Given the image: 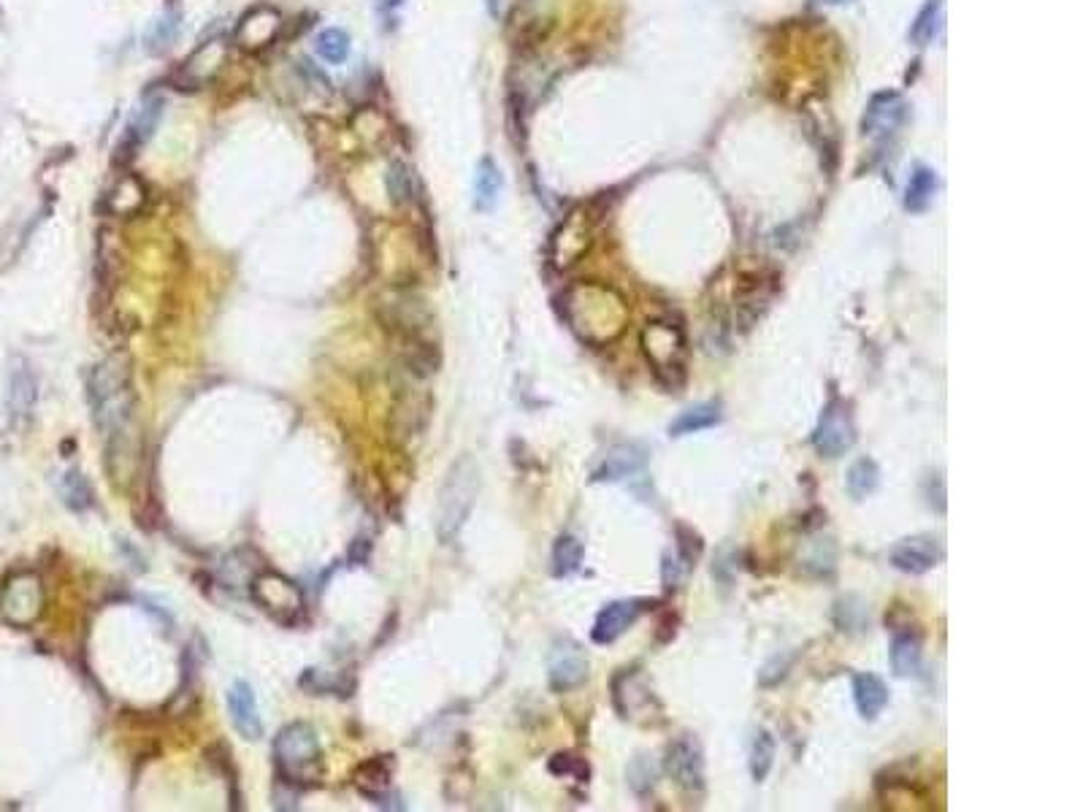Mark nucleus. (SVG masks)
I'll list each match as a JSON object with an SVG mask.
<instances>
[{
    "label": "nucleus",
    "instance_id": "obj_1",
    "mask_svg": "<svg viewBox=\"0 0 1083 812\" xmlns=\"http://www.w3.org/2000/svg\"><path fill=\"white\" fill-rule=\"evenodd\" d=\"M87 398L93 409L95 428L101 431L106 442L109 463L114 458L128 455V436L133 425V409H136V393L130 382L128 363L114 355L98 363L87 377Z\"/></svg>",
    "mask_w": 1083,
    "mask_h": 812
},
{
    "label": "nucleus",
    "instance_id": "obj_2",
    "mask_svg": "<svg viewBox=\"0 0 1083 812\" xmlns=\"http://www.w3.org/2000/svg\"><path fill=\"white\" fill-rule=\"evenodd\" d=\"M564 317L580 342L607 347L626 331L629 306L612 287L577 285L564 296Z\"/></svg>",
    "mask_w": 1083,
    "mask_h": 812
},
{
    "label": "nucleus",
    "instance_id": "obj_3",
    "mask_svg": "<svg viewBox=\"0 0 1083 812\" xmlns=\"http://www.w3.org/2000/svg\"><path fill=\"white\" fill-rule=\"evenodd\" d=\"M480 493V466L474 458L463 455L450 466L436 501V534L442 542H453L472 515Z\"/></svg>",
    "mask_w": 1083,
    "mask_h": 812
},
{
    "label": "nucleus",
    "instance_id": "obj_4",
    "mask_svg": "<svg viewBox=\"0 0 1083 812\" xmlns=\"http://www.w3.org/2000/svg\"><path fill=\"white\" fill-rule=\"evenodd\" d=\"M274 764L277 775L287 783L306 788L323 780V745L315 726L290 723L274 739Z\"/></svg>",
    "mask_w": 1083,
    "mask_h": 812
},
{
    "label": "nucleus",
    "instance_id": "obj_5",
    "mask_svg": "<svg viewBox=\"0 0 1083 812\" xmlns=\"http://www.w3.org/2000/svg\"><path fill=\"white\" fill-rule=\"evenodd\" d=\"M639 347L645 352L650 371L664 388L675 390L685 382L688 366V342L683 328L672 320H653L639 333Z\"/></svg>",
    "mask_w": 1083,
    "mask_h": 812
},
{
    "label": "nucleus",
    "instance_id": "obj_6",
    "mask_svg": "<svg viewBox=\"0 0 1083 812\" xmlns=\"http://www.w3.org/2000/svg\"><path fill=\"white\" fill-rule=\"evenodd\" d=\"M47 609V588L36 572H14L0 588V618L11 628L36 626Z\"/></svg>",
    "mask_w": 1083,
    "mask_h": 812
},
{
    "label": "nucleus",
    "instance_id": "obj_7",
    "mask_svg": "<svg viewBox=\"0 0 1083 812\" xmlns=\"http://www.w3.org/2000/svg\"><path fill=\"white\" fill-rule=\"evenodd\" d=\"M250 596L269 618H274L282 626H296L298 618L304 615V593L296 582L279 572H260L252 577Z\"/></svg>",
    "mask_w": 1083,
    "mask_h": 812
},
{
    "label": "nucleus",
    "instance_id": "obj_8",
    "mask_svg": "<svg viewBox=\"0 0 1083 812\" xmlns=\"http://www.w3.org/2000/svg\"><path fill=\"white\" fill-rule=\"evenodd\" d=\"M612 704L623 720L631 723H650L653 715L661 712L656 693L650 688L648 677L639 669H623L612 680Z\"/></svg>",
    "mask_w": 1083,
    "mask_h": 812
},
{
    "label": "nucleus",
    "instance_id": "obj_9",
    "mask_svg": "<svg viewBox=\"0 0 1083 812\" xmlns=\"http://www.w3.org/2000/svg\"><path fill=\"white\" fill-rule=\"evenodd\" d=\"M813 444L818 455L824 458H840L856 444V425H853L851 406L840 396L829 398V404L821 412V420L815 425Z\"/></svg>",
    "mask_w": 1083,
    "mask_h": 812
},
{
    "label": "nucleus",
    "instance_id": "obj_10",
    "mask_svg": "<svg viewBox=\"0 0 1083 812\" xmlns=\"http://www.w3.org/2000/svg\"><path fill=\"white\" fill-rule=\"evenodd\" d=\"M547 680L558 693L574 691L588 680V658L574 639L561 637L547 653Z\"/></svg>",
    "mask_w": 1083,
    "mask_h": 812
},
{
    "label": "nucleus",
    "instance_id": "obj_11",
    "mask_svg": "<svg viewBox=\"0 0 1083 812\" xmlns=\"http://www.w3.org/2000/svg\"><path fill=\"white\" fill-rule=\"evenodd\" d=\"M664 769H667V775L672 777L683 791H688V794H702L704 750L702 745H699V739L691 737V734L677 737L667 748Z\"/></svg>",
    "mask_w": 1083,
    "mask_h": 812
},
{
    "label": "nucleus",
    "instance_id": "obj_12",
    "mask_svg": "<svg viewBox=\"0 0 1083 812\" xmlns=\"http://www.w3.org/2000/svg\"><path fill=\"white\" fill-rule=\"evenodd\" d=\"M38 404V379L30 369L28 360L14 358L9 371V388H6V409L14 428H25L33 420Z\"/></svg>",
    "mask_w": 1083,
    "mask_h": 812
},
{
    "label": "nucleus",
    "instance_id": "obj_13",
    "mask_svg": "<svg viewBox=\"0 0 1083 812\" xmlns=\"http://www.w3.org/2000/svg\"><path fill=\"white\" fill-rule=\"evenodd\" d=\"M648 463V450L637 442H623L610 447L607 453L599 458V463L593 466L591 480L593 482H623L639 474Z\"/></svg>",
    "mask_w": 1083,
    "mask_h": 812
},
{
    "label": "nucleus",
    "instance_id": "obj_14",
    "mask_svg": "<svg viewBox=\"0 0 1083 812\" xmlns=\"http://www.w3.org/2000/svg\"><path fill=\"white\" fill-rule=\"evenodd\" d=\"M889 561L905 574H926L943 561V545L935 536H910L891 547Z\"/></svg>",
    "mask_w": 1083,
    "mask_h": 812
},
{
    "label": "nucleus",
    "instance_id": "obj_15",
    "mask_svg": "<svg viewBox=\"0 0 1083 812\" xmlns=\"http://www.w3.org/2000/svg\"><path fill=\"white\" fill-rule=\"evenodd\" d=\"M393 769H396L393 756L369 758V761H363V764L355 769V788H358L371 804L385 807V810H396V807L390 804V799H396V796H390Z\"/></svg>",
    "mask_w": 1083,
    "mask_h": 812
},
{
    "label": "nucleus",
    "instance_id": "obj_16",
    "mask_svg": "<svg viewBox=\"0 0 1083 812\" xmlns=\"http://www.w3.org/2000/svg\"><path fill=\"white\" fill-rule=\"evenodd\" d=\"M642 609H645V601L637 599H623L607 604V607L596 615V623H593L591 628L593 642H596V645H612L615 639H621L623 634L637 623Z\"/></svg>",
    "mask_w": 1083,
    "mask_h": 812
},
{
    "label": "nucleus",
    "instance_id": "obj_17",
    "mask_svg": "<svg viewBox=\"0 0 1083 812\" xmlns=\"http://www.w3.org/2000/svg\"><path fill=\"white\" fill-rule=\"evenodd\" d=\"M905 122V101L899 93H880L875 95L867 106L861 128L870 139H889L891 133H897L899 125Z\"/></svg>",
    "mask_w": 1083,
    "mask_h": 812
},
{
    "label": "nucleus",
    "instance_id": "obj_18",
    "mask_svg": "<svg viewBox=\"0 0 1083 812\" xmlns=\"http://www.w3.org/2000/svg\"><path fill=\"white\" fill-rule=\"evenodd\" d=\"M228 712H231L233 729L239 731L244 739L263 737V718H260L258 696L252 691L250 683L236 680L228 691Z\"/></svg>",
    "mask_w": 1083,
    "mask_h": 812
},
{
    "label": "nucleus",
    "instance_id": "obj_19",
    "mask_svg": "<svg viewBox=\"0 0 1083 812\" xmlns=\"http://www.w3.org/2000/svg\"><path fill=\"white\" fill-rule=\"evenodd\" d=\"M853 702L859 707L861 718H878L880 712L889 704V688L880 680L878 674L861 672L853 677Z\"/></svg>",
    "mask_w": 1083,
    "mask_h": 812
},
{
    "label": "nucleus",
    "instance_id": "obj_20",
    "mask_svg": "<svg viewBox=\"0 0 1083 812\" xmlns=\"http://www.w3.org/2000/svg\"><path fill=\"white\" fill-rule=\"evenodd\" d=\"M160 114H163V101L160 98H149V101L141 103V109L130 117V125L125 130V149L136 152L141 144H147L149 136L158 128Z\"/></svg>",
    "mask_w": 1083,
    "mask_h": 812
},
{
    "label": "nucleus",
    "instance_id": "obj_21",
    "mask_svg": "<svg viewBox=\"0 0 1083 812\" xmlns=\"http://www.w3.org/2000/svg\"><path fill=\"white\" fill-rule=\"evenodd\" d=\"M918 666H921V639L916 631L902 628L891 642V669L897 677H910L918 672Z\"/></svg>",
    "mask_w": 1083,
    "mask_h": 812
},
{
    "label": "nucleus",
    "instance_id": "obj_22",
    "mask_svg": "<svg viewBox=\"0 0 1083 812\" xmlns=\"http://www.w3.org/2000/svg\"><path fill=\"white\" fill-rule=\"evenodd\" d=\"M721 423V406L718 404H696L691 409H685L680 415L672 420L669 425V436L672 439H680V436L699 434V431H707L713 425Z\"/></svg>",
    "mask_w": 1083,
    "mask_h": 812
},
{
    "label": "nucleus",
    "instance_id": "obj_23",
    "mask_svg": "<svg viewBox=\"0 0 1083 812\" xmlns=\"http://www.w3.org/2000/svg\"><path fill=\"white\" fill-rule=\"evenodd\" d=\"M501 193V174L496 163L491 157H482L480 166H477V176H474V206L480 212H491L496 201H499Z\"/></svg>",
    "mask_w": 1083,
    "mask_h": 812
},
{
    "label": "nucleus",
    "instance_id": "obj_24",
    "mask_svg": "<svg viewBox=\"0 0 1083 812\" xmlns=\"http://www.w3.org/2000/svg\"><path fill=\"white\" fill-rule=\"evenodd\" d=\"M880 482V469L878 463L872 458H859L853 461V466L848 469V477H845V488H848V496L856 501L867 499L872 490L878 488Z\"/></svg>",
    "mask_w": 1083,
    "mask_h": 812
},
{
    "label": "nucleus",
    "instance_id": "obj_25",
    "mask_svg": "<svg viewBox=\"0 0 1083 812\" xmlns=\"http://www.w3.org/2000/svg\"><path fill=\"white\" fill-rule=\"evenodd\" d=\"M585 547L583 542L572 534H561L553 545V574L556 577H569L583 566Z\"/></svg>",
    "mask_w": 1083,
    "mask_h": 812
},
{
    "label": "nucleus",
    "instance_id": "obj_26",
    "mask_svg": "<svg viewBox=\"0 0 1083 812\" xmlns=\"http://www.w3.org/2000/svg\"><path fill=\"white\" fill-rule=\"evenodd\" d=\"M935 190H937L935 171H932V168L918 166L908 182L905 206H908L910 212H924L926 206L932 203V198H935Z\"/></svg>",
    "mask_w": 1083,
    "mask_h": 812
},
{
    "label": "nucleus",
    "instance_id": "obj_27",
    "mask_svg": "<svg viewBox=\"0 0 1083 812\" xmlns=\"http://www.w3.org/2000/svg\"><path fill=\"white\" fill-rule=\"evenodd\" d=\"M60 496H63L65 507L74 509V512H84V509L93 507V488L84 477L82 471H68L60 480Z\"/></svg>",
    "mask_w": 1083,
    "mask_h": 812
},
{
    "label": "nucleus",
    "instance_id": "obj_28",
    "mask_svg": "<svg viewBox=\"0 0 1083 812\" xmlns=\"http://www.w3.org/2000/svg\"><path fill=\"white\" fill-rule=\"evenodd\" d=\"M940 25H943V0H929L924 9L918 11L916 22L910 28V38L916 41L918 47H926V44L935 41Z\"/></svg>",
    "mask_w": 1083,
    "mask_h": 812
},
{
    "label": "nucleus",
    "instance_id": "obj_29",
    "mask_svg": "<svg viewBox=\"0 0 1083 812\" xmlns=\"http://www.w3.org/2000/svg\"><path fill=\"white\" fill-rule=\"evenodd\" d=\"M315 52L323 57L325 63L342 65L344 60H347V55H350V36H347V30H342V28L323 30L315 41Z\"/></svg>",
    "mask_w": 1083,
    "mask_h": 812
},
{
    "label": "nucleus",
    "instance_id": "obj_30",
    "mask_svg": "<svg viewBox=\"0 0 1083 812\" xmlns=\"http://www.w3.org/2000/svg\"><path fill=\"white\" fill-rule=\"evenodd\" d=\"M772 758H775V739L769 737L767 731H759L756 739H753V750H750V772H753L756 783H761L769 775Z\"/></svg>",
    "mask_w": 1083,
    "mask_h": 812
},
{
    "label": "nucleus",
    "instance_id": "obj_31",
    "mask_svg": "<svg viewBox=\"0 0 1083 812\" xmlns=\"http://www.w3.org/2000/svg\"><path fill=\"white\" fill-rule=\"evenodd\" d=\"M388 193L393 203H407L412 198V176L404 163H393L388 171Z\"/></svg>",
    "mask_w": 1083,
    "mask_h": 812
},
{
    "label": "nucleus",
    "instance_id": "obj_32",
    "mask_svg": "<svg viewBox=\"0 0 1083 812\" xmlns=\"http://www.w3.org/2000/svg\"><path fill=\"white\" fill-rule=\"evenodd\" d=\"M550 772L561 777H577V780H588V764L583 758L569 756V753H558V756L550 758Z\"/></svg>",
    "mask_w": 1083,
    "mask_h": 812
},
{
    "label": "nucleus",
    "instance_id": "obj_33",
    "mask_svg": "<svg viewBox=\"0 0 1083 812\" xmlns=\"http://www.w3.org/2000/svg\"><path fill=\"white\" fill-rule=\"evenodd\" d=\"M176 30H179V14H166L155 22V28L149 30V47L163 49L168 47L176 38Z\"/></svg>",
    "mask_w": 1083,
    "mask_h": 812
},
{
    "label": "nucleus",
    "instance_id": "obj_34",
    "mask_svg": "<svg viewBox=\"0 0 1083 812\" xmlns=\"http://www.w3.org/2000/svg\"><path fill=\"white\" fill-rule=\"evenodd\" d=\"M653 780H656V769H653V764H650L648 758L639 756L629 769V783L634 785L637 791H645V788L653 785Z\"/></svg>",
    "mask_w": 1083,
    "mask_h": 812
},
{
    "label": "nucleus",
    "instance_id": "obj_35",
    "mask_svg": "<svg viewBox=\"0 0 1083 812\" xmlns=\"http://www.w3.org/2000/svg\"><path fill=\"white\" fill-rule=\"evenodd\" d=\"M401 3H404V0H377V6H380V11H393V9H399Z\"/></svg>",
    "mask_w": 1083,
    "mask_h": 812
},
{
    "label": "nucleus",
    "instance_id": "obj_36",
    "mask_svg": "<svg viewBox=\"0 0 1083 812\" xmlns=\"http://www.w3.org/2000/svg\"><path fill=\"white\" fill-rule=\"evenodd\" d=\"M832 3H843V0H832Z\"/></svg>",
    "mask_w": 1083,
    "mask_h": 812
}]
</instances>
